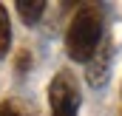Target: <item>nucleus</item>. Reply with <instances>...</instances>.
Returning <instances> with one entry per match:
<instances>
[{
  "label": "nucleus",
  "instance_id": "f257e3e1",
  "mask_svg": "<svg viewBox=\"0 0 122 116\" xmlns=\"http://www.w3.org/2000/svg\"><path fill=\"white\" fill-rule=\"evenodd\" d=\"M102 43V14L99 9L85 3L77 9L71 26H68V34H65V51L74 62H88V59L97 54Z\"/></svg>",
  "mask_w": 122,
  "mask_h": 116
},
{
  "label": "nucleus",
  "instance_id": "f03ea898",
  "mask_svg": "<svg viewBox=\"0 0 122 116\" xmlns=\"http://www.w3.org/2000/svg\"><path fill=\"white\" fill-rule=\"evenodd\" d=\"M48 99H51V111L54 116H77V108H80V88H77V79L71 74H57L54 82L48 88Z\"/></svg>",
  "mask_w": 122,
  "mask_h": 116
},
{
  "label": "nucleus",
  "instance_id": "7ed1b4c3",
  "mask_svg": "<svg viewBox=\"0 0 122 116\" xmlns=\"http://www.w3.org/2000/svg\"><path fill=\"white\" fill-rule=\"evenodd\" d=\"M111 57H114V45H111V40H102V43H99V48H97V54L88 59V82H91L94 88L105 85Z\"/></svg>",
  "mask_w": 122,
  "mask_h": 116
},
{
  "label": "nucleus",
  "instance_id": "20e7f679",
  "mask_svg": "<svg viewBox=\"0 0 122 116\" xmlns=\"http://www.w3.org/2000/svg\"><path fill=\"white\" fill-rule=\"evenodd\" d=\"M43 11H46V0H17V14L29 26H34L43 17Z\"/></svg>",
  "mask_w": 122,
  "mask_h": 116
},
{
  "label": "nucleus",
  "instance_id": "39448f33",
  "mask_svg": "<svg viewBox=\"0 0 122 116\" xmlns=\"http://www.w3.org/2000/svg\"><path fill=\"white\" fill-rule=\"evenodd\" d=\"M9 45H11V23L6 6H0V59L9 54Z\"/></svg>",
  "mask_w": 122,
  "mask_h": 116
},
{
  "label": "nucleus",
  "instance_id": "423d86ee",
  "mask_svg": "<svg viewBox=\"0 0 122 116\" xmlns=\"http://www.w3.org/2000/svg\"><path fill=\"white\" fill-rule=\"evenodd\" d=\"M0 116H20V111H17L14 102H3L0 105Z\"/></svg>",
  "mask_w": 122,
  "mask_h": 116
}]
</instances>
